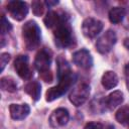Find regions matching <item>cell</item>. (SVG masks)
<instances>
[{
  "label": "cell",
  "instance_id": "cell-1",
  "mask_svg": "<svg viewBox=\"0 0 129 129\" xmlns=\"http://www.w3.org/2000/svg\"><path fill=\"white\" fill-rule=\"evenodd\" d=\"M55 44L59 47L67 48L73 45L74 43V36L73 30L69 23V19L67 16H60V20L58 24L54 27L53 30Z\"/></svg>",
  "mask_w": 129,
  "mask_h": 129
},
{
  "label": "cell",
  "instance_id": "cell-2",
  "mask_svg": "<svg viewBox=\"0 0 129 129\" xmlns=\"http://www.w3.org/2000/svg\"><path fill=\"white\" fill-rule=\"evenodd\" d=\"M22 37L27 49L33 50L38 47L40 43V29L35 21L29 20L24 23L22 26Z\"/></svg>",
  "mask_w": 129,
  "mask_h": 129
},
{
  "label": "cell",
  "instance_id": "cell-3",
  "mask_svg": "<svg viewBox=\"0 0 129 129\" xmlns=\"http://www.w3.org/2000/svg\"><path fill=\"white\" fill-rule=\"evenodd\" d=\"M75 81H76V76L73 73L62 77L61 79H59L57 86L52 87V88H50L46 91V94H45L46 101L51 102V101L61 97L72 87V85L74 84Z\"/></svg>",
  "mask_w": 129,
  "mask_h": 129
},
{
  "label": "cell",
  "instance_id": "cell-4",
  "mask_svg": "<svg viewBox=\"0 0 129 129\" xmlns=\"http://www.w3.org/2000/svg\"><path fill=\"white\" fill-rule=\"evenodd\" d=\"M116 40H117V36L115 31L112 29H108L97 39L96 48L100 53L105 54L112 49V47L116 43Z\"/></svg>",
  "mask_w": 129,
  "mask_h": 129
},
{
  "label": "cell",
  "instance_id": "cell-5",
  "mask_svg": "<svg viewBox=\"0 0 129 129\" xmlns=\"http://www.w3.org/2000/svg\"><path fill=\"white\" fill-rule=\"evenodd\" d=\"M89 96H90V86L85 83H82L72 90L69 99L75 106L79 107L88 100Z\"/></svg>",
  "mask_w": 129,
  "mask_h": 129
},
{
  "label": "cell",
  "instance_id": "cell-6",
  "mask_svg": "<svg viewBox=\"0 0 129 129\" xmlns=\"http://www.w3.org/2000/svg\"><path fill=\"white\" fill-rule=\"evenodd\" d=\"M6 7L10 16L18 21L24 19L28 13V5L24 1H19V0L9 1Z\"/></svg>",
  "mask_w": 129,
  "mask_h": 129
},
{
  "label": "cell",
  "instance_id": "cell-7",
  "mask_svg": "<svg viewBox=\"0 0 129 129\" xmlns=\"http://www.w3.org/2000/svg\"><path fill=\"white\" fill-rule=\"evenodd\" d=\"M102 29H103V23L98 19L89 17L83 21L82 31L83 34L88 38H94L101 32Z\"/></svg>",
  "mask_w": 129,
  "mask_h": 129
},
{
  "label": "cell",
  "instance_id": "cell-8",
  "mask_svg": "<svg viewBox=\"0 0 129 129\" xmlns=\"http://www.w3.org/2000/svg\"><path fill=\"white\" fill-rule=\"evenodd\" d=\"M50 62H51V53H50V51L45 47L41 48L35 55V59H34L35 69L39 73L49 71Z\"/></svg>",
  "mask_w": 129,
  "mask_h": 129
},
{
  "label": "cell",
  "instance_id": "cell-9",
  "mask_svg": "<svg viewBox=\"0 0 129 129\" xmlns=\"http://www.w3.org/2000/svg\"><path fill=\"white\" fill-rule=\"evenodd\" d=\"M14 69L18 76L23 80H29L33 76V73L28 64V57L26 55H18L15 58Z\"/></svg>",
  "mask_w": 129,
  "mask_h": 129
},
{
  "label": "cell",
  "instance_id": "cell-10",
  "mask_svg": "<svg viewBox=\"0 0 129 129\" xmlns=\"http://www.w3.org/2000/svg\"><path fill=\"white\" fill-rule=\"evenodd\" d=\"M74 63L81 69H90L93 66V57L87 49H80L73 54Z\"/></svg>",
  "mask_w": 129,
  "mask_h": 129
},
{
  "label": "cell",
  "instance_id": "cell-11",
  "mask_svg": "<svg viewBox=\"0 0 129 129\" xmlns=\"http://www.w3.org/2000/svg\"><path fill=\"white\" fill-rule=\"evenodd\" d=\"M70 119V114L67 109L64 108H57L55 109L50 117H49V124L53 128L64 126Z\"/></svg>",
  "mask_w": 129,
  "mask_h": 129
},
{
  "label": "cell",
  "instance_id": "cell-12",
  "mask_svg": "<svg viewBox=\"0 0 129 129\" xmlns=\"http://www.w3.org/2000/svg\"><path fill=\"white\" fill-rule=\"evenodd\" d=\"M9 111L12 119L22 120L28 116L30 108L27 104H11L9 107Z\"/></svg>",
  "mask_w": 129,
  "mask_h": 129
},
{
  "label": "cell",
  "instance_id": "cell-13",
  "mask_svg": "<svg viewBox=\"0 0 129 129\" xmlns=\"http://www.w3.org/2000/svg\"><path fill=\"white\" fill-rule=\"evenodd\" d=\"M102 86L106 89V90H110L113 89L117 86L118 84V77L117 75L112 72V71H106L103 76H102Z\"/></svg>",
  "mask_w": 129,
  "mask_h": 129
},
{
  "label": "cell",
  "instance_id": "cell-14",
  "mask_svg": "<svg viewBox=\"0 0 129 129\" xmlns=\"http://www.w3.org/2000/svg\"><path fill=\"white\" fill-rule=\"evenodd\" d=\"M24 91L34 100L37 101L40 98V94H41V86L38 82L36 81H31L28 84H26L24 86Z\"/></svg>",
  "mask_w": 129,
  "mask_h": 129
},
{
  "label": "cell",
  "instance_id": "cell-15",
  "mask_svg": "<svg viewBox=\"0 0 129 129\" xmlns=\"http://www.w3.org/2000/svg\"><path fill=\"white\" fill-rule=\"evenodd\" d=\"M123 100H124L123 93L121 91H114L106 99V106L110 110H113V109L117 108L123 102Z\"/></svg>",
  "mask_w": 129,
  "mask_h": 129
},
{
  "label": "cell",
  "instance_id": "cell-16",
  "mask_svg": "<svg viewBox=\"0 0 129 129\" xmlns=\"http://www.w3.org/2000/svg\"><path fill=\"white\" fill-rule=\"evenodd\" d=\"M125 16V9L122 7H113L109 11V20L114 23H120Z\"/></svg>",
  "mask_w": 129,
  "mask_h": 129
},
{
  "label": "cell",
  "instance_id": "cell-17",
  "mask_svg": "<svg viewBox=\"0 0 129 129\" xmlns=\"http://www.w3.org/2000/svg\"><path fill=\"white\" fill-rule=\"evenodd\" d=\"M56 63H57V77H58V80L61 79L62 77H64V76H67V75H69V74L72 73L68 61L61 55H59L57 57Z\"/></svg>",
  "mask_w": 129,
  "mask_h": 129
},
{
  "label": "cell",
  "instance_id": "cell-18",
  "mask_svg": "<svg viewBox=\"0 0 129 129\" xmlns=\"http://www.w3.org/2000/svg\"><path fill=\"white\" fill-rule=\"evenodd\" d=\"M0 85H1V89L3 91L10 92V93H13V92L17 91V84L14 81V79H12L11 77H3V78H1Z\"/></svg>",
  "mask_w": 129,
  "mask_h": 129
},
{
  "label": "cell",
  "instance_id": "cell-19",
  "mask_svg": "<svg viewBox=\"0 0 129 129\" xmlns=\"http://www.w3.org/2000/svg\"><path fill=\"white\" fill-rule=\"evenodd\" d=\"M60 20V16H58V14L54 11H48L43 19V22L45 24L46 27L48 28H54L58 22Z\"/></svg>",
  "mask_w": 129,
  "mask_h": 129
},
{
  "label": "cell",
  "instance_id": "cell-20",
  "mask_svg": "<svg viewBox=\"0 0 129 129\" xmlns=\"http://www.w3.org/2000/svg\"><path fill=\"white\" fill-rule=\"evenodd\" d=\"M116 120L121 124L129 123V106H123L117 111Z\"/></svg>",
  "mask_w": 129,
  "mask_h": 129
},
{
  "label": "cell",
  "instance_id": "cell-21",
  "mask_svg": "<svg viewBox=\"0 0 129 129\" xmlns=\"http://www.w3.org/2000/svg\"><path fill=\"white\" fill-rule=\"evenodd\" d=\"M32 12L35 16H40L42 15L43 11H44V6H43V3L40 2V1H33L32 4Z\"/></svg>",
  "mask_w": 129,
  "mask_h": 129
},
{
  "label": "cell",
  "instance_id": "cell-22",
  "mask_svg": "<svg viewBox=\"0 0 129 129\" xmlns=\"http://www.w3.org/2000/svg\"><path fill=\"white\" fill-rule=\"evenodd\" d=\"M12 29V25L11 23L5 18V16L1 17V34L4 35L5 33L9 32Z\"/></svg>",
  "mask_w": 129,
  "mask_h": 129
},
{
  "label": "cell",
  "instance_id": "cell-23",
  "mask_svg": "<svg viewBox=\"0 0 129 129\" xmlns=\"http://www.w3.org/2000/svg\"><path fill=\"white\" fill-rule=\"evenodd\" d=\"M10 60V54L7 52H3L0 56V66H1V72H3L5 66L8 63V61Z\"/></svg>",
  "mask_w": 129,
  "mask_h": 129
},
{
  "label": "cell",
  "instance_id": "cell-24",
  "mask_svg": "<svg viewBox=\"0 0 129 129\" xmlns=\"http://www.w3.org/2000/svg\"><path fill=\"white\" fill-rule=\"evenodd\" d=\"M39 76L40 78L46 82V83H50L52 81V74L50 71H46V72H42V73H39Z\"/></svg>",
  "mask_w": 129,
  "mask_h": 129
},
{
  "label": "cell",
  "instance_id": "cell-25",
  "mask_svg": "<svg viewBox=\"0 0 129 129\" xmlns=\"http://www.w3.org/2000/svg\"><path fill=\"white\" fill-rule=\"evenodd\" d=\"M84 129H103V125L99 122H89L86 124Z\"/></svg>",
  "mask_w": 129,
  "mask_h": 129
},
{
  "label": "cell",
  "instance_id": "cell-26",
  "mask_svg": "<svg viewBox=\"0 0 129 129\" xmlns=\"http://www.w3.org/2000/svg\"><path fill=\"white\" fill-rule=\"evenodd\" d=\"M58 3V1H45V4L48 5V6H53V5H56Z\"/></svg>",
  "mask_w": 129,
  "mask_h": 129
},
{
  "label": "cell",
  "instance_id": "cell-27",
  "mask_svg": "<svg viewBox=\"0 0 129 129\" xmlns=\"http://www.w3.org/2000/svg\"><path fill=\"white\" fill-rule=\"evenodd\" d=\"M125 74H126V76L127 77H129V62L126 64V67H125Z\"/></svg>",
  "mask_w": 129,
  "mask_h": 129
},
{
  "label": "cell",
  "instance_id": "cell-28",
  "mask_svg": "<svg viewBox=\"0 0 129 129\" xmlns=\"http://www.w3.org/2000/svg\"><path fill=\"white\" fill-rule=\"evenodd\" d=\"M124 45L127 47V49H129V39H128V38L125 39V41H124Z\"/></svg>",
  "mask_w": 129,
  "mask_h": 129
},
{
  "label": "cell",
  "instance_id": "cell-29",
  "mask_svg": "<svg viewBox=\"0 0 129 129\" xmlns=\"http://www.w3.org/2000/svg\"><path fill=\"white\" fill-rule=\"evenodd\" d=\"M105 129H115V128H114V126H113V125H108V126H106V127H105Z\"/></svg>",
  "mask_w": 129,
  "mask_h": 129
},
{
  "label": "cell",
  "instance_id": "cell-30",
  "mask_svg": "<svg viewBox=\"0 0 129 129\" xmlns=\"http://www.w3.org/2000/svg\"><path fill=\"white\" fill-rule=\"evenodd\" d=\"M128 124H129V123H128Z\"/></svg>",
  "mask_w": 129,
  "mask_h": 129
}]
</instances>
